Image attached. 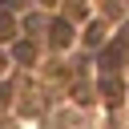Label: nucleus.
Returning a JSON list of instances; mask_svg holds the SVG:
<instances>
[{
	"label": "nucleus",
	"mask_w": 129,
	"mask_h": 129,
	"mask_svg": "<svg viewBox=\"0 0 129 129\" xmlns=\"http://www.w3.org/2000/svg\"><path fill=\"white\" fill-rule=\"evenodd\" d=\"M48 40H52L56 48H60V44H69V40H73V28H69V20H52V36H48Z\"/></svg>",
	"instance_id": "nucleus-1"
},
{
	"label": "nucleus",
	"mask_w": 129,
	"mask_h": 129,
	"mask_svg": "<svg viewBox=\"0 0 129 129\" xmlns=\"http://www.w3.org/2000/svg\"><path fill=\"white\" fill-rule=\"evenodd\" d=\"M4 36H12V20H8L4 12H0V40H4Z\"/></svg>",
	"instance_id": "nucleus-6"
},
{
	"label": "nucleus",
	"mask_w": 129,
	"mask_h": 129,
	"mask_svg": "<svg viewBox=\"0 0 129 129\" xmlns=\"http://www.w3.org/2000/svg\"><path fill=\"white\" fill-rule=\"evenodd\" d=\"M4 105H8V85L0 81V109H4Z\"/></svg>",
	"instance_id": "nucleus-7"
},
{
	"label": "nucleus",
	"mask_w": 129,
	"mask_h": 129,
	"mask_svg": "<svg viewBox=\"0 0 129 129\" xmlns=\"http://www.w3.org/2000/svg\"><path fill=\"white\" fill-rule=\"evenodd\" d=\"M105 40V32H101V24H89V44H101Z\"/></svg>",
	"instance_id": "nucleus-4"
},
{
	"label": "nucleus",
	"mask_w": 129,
	"mask_h": 129,
	"mask_svg": "<svg viewBox=\"0 0 129 129\" xmlns=\"http://www.w3.org/2000/svg\"><path fill=\"white\" fill-rule=\"evenodd\" d=\"M12 56H16V60H20V64H28V60H32V56H36V48H32V44H28V40H20V44H16V48H12Z\"/></svg>",
	"instance_id": "nucleus-2"
},
{
	"label": "nucleus",
	"mask_w": 129,
	"mask_h": 129,
	"mask_svg": "<svg viewBox=\"0 0 129 129\" xmlns=\"http://www.w3.org/2000/svg\"><path fill=\"white\" fill-rule=\"evenodd\" d=\"M117 60H121V44H113V48L105 52V69H117Z\"/></svg>",
	"instance_id": "nucleus-3"
},
{
	"label": "nucleus",
	"mask_w": 129,
	"mask_h": 129,
	"mask_svg": "<svg viewBox=\"0 0 129 129\" xmlns=\"http://www.w3.org/2000/svg\"><path fill=\"white\" fill-rule=\"evenodd\" d=\"M105 93H109V101H121V85L117 81H105Z\"/></svg>",
	"instance_id": "nucleus-5"
},
{
	"label": "nucleus",
	"mask_w": 129,
	"mask_h": 129,
	"mask_svg": "<svg viewBox=\"0 0 129 129\" xmlns=\"http://www.w3.org/2000/svg\"><path fill=\"white\" fill-rule=\"evenodd\" d=\"M48 4H52V0H48Z\"/></svg>",
	"instance_id": "nucleus-9"
},
{
	"label": "nucleus",
	"mask_w": 129,
	"mask_h": 129,
	"mask_svg": "<svg viewBox=\"0 0 129 129\" xmlns=\"http://www.w3.org/2000/svg\"><path fill=\"white\" fill-rule=\"evenodd\" d=\"M0 4H20V0H0Z\"/></svg>",
	"instance_id": "nucleus-8"
}]
</instances>
